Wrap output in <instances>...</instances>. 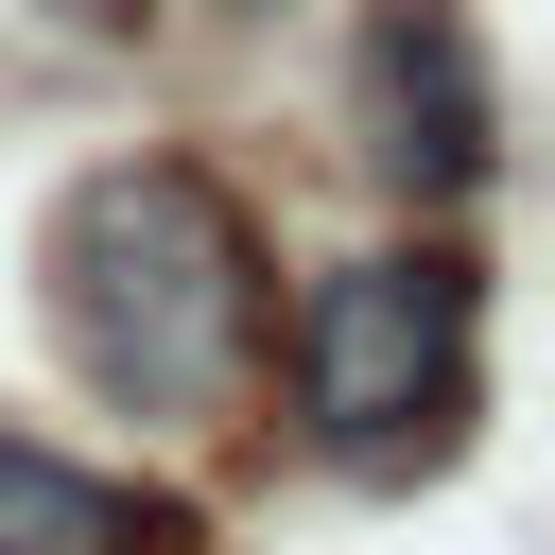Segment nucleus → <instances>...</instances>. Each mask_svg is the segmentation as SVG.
<instances>
[{"instance_id":"obj_5","label":"nucleus","mask_w":555,"mask_h":555,"mask_svg":"<svg viewBox=\"0 0 555 555\" xmlns=\"http://www.w3.org/2000/svg\"><path fill=\"white\" fill-rule=\"evenodd\" d=\"M225 17H260V0H225Z\"/></svg>"},{"instance_id":"obj_2","label":"nucleus","mask_w":555,"mask_h":555,"mask_svg":"<svg viewBox=\"0 0 555 555\" xmlns=\"http://www.w3.org/2000/svg\"><path fill=\"white\" fill-rule=\"evenodd\" d=\"M486 347V278L451 260V243H382V260H330L312 278V312H295V416H312V451L330 468H434L451 434H468V364Z\"/></svg>"},{"instance_id":"obj_1","label":"nucleus","mask_w":555,"mask_h":555,"mask_svg":"<svg viewBox=\"0 0 555 555\" xmlns=\"http://www.w3.org/2000/svg\"><path fill=\"white\" fill-rule=\"evenodd\" d=\"M52 330L121 416H208L260 364V225L208 156H104L52 191Z\"/></svg>"},{"instance_id":"obj_3","label":"nucleus","mask_w":555,"mask_h":555,"mask_svg":"<svg viewBox=\"0 0 555 555\" xmlns=\"http://www.w3.org/2000/svg\"><path fill=\"white\" fill-rule=\"evenodd\" d=\"M364 156L399 191H434V208L503 173V87H486V52H468L451 0H382L364 17Z\"/></svg>"},{"instance_id":"obj_4","label":"nucleus","mask_w":555,"mask_h":555,"mask_svg":"<svg viewBox=\"0 0 555 555\" xmlns=\"http://www.w3.org/2000/svg\"><path fill=\"white\" fill-rule=\"evenodd\" d=\"M0 555H208V520L156 503V486L69 468L52 434H0Z\"/></svg>"}]
</instances>
